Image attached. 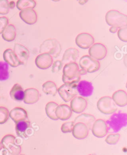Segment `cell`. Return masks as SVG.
I'll use <instances>...</instances> for the list:
<instances>
[{"instance_id":"obj_1","label":"cell","mask_w":127,"mask_h":155,"mask_svg":"<svg viewBox=\"0 0 127 155\" xmlns=\"http://www.w3.org/2000/svg\"><path fill=\"white\" fill-rule=\"evenodd\" d=\"M79 66L75 63L65 64L63 68L62 80L64 83L78 84L81 80Z\"/></svg>"},{"instance_id":"obj_2","label":"cell","mask_w":127,"mask_h":155,"mask_svg":"<svg viewBox=\"0 0 127 155\" xmlns=\"http://www.w3.org/2000/svg\"><path fill=\"white\" fill-rule=\"evenodd\" d=\"M108 130H111L113 133H117L127 125V114L121 111L114 112L106 122Z\"/></svg>"},{"instance_id":"obj_3","label":"cell","mask_w":127,"mask_h":155,"mask_svg":"<svg viewBox=\"0 0 127 155\" xmlns=\"http://www.w3.org/2000/svg\"><path fill=\"white\" fill-rule=\"evenodd\" d=\"M107 24L118 29L127 27V16L117 10H110L106 15Z\"/></svg>"},{"instance_id":"obj_4","label":"cell","mask_w":127,"mask_h":155,"mask_svg":"<svg viewBox=\"0 0 127 155\" xmlns=\"http://www.w3.org/2000/svg\"><path fill=\"white\" fill-rule=\"evenodd\" d=\"M61 51L60 42L55 38H49L43 42L40 47V53H47L52 57H58Z\"/></svg>"},{"instance_id":"obj_5","label":"cell","mask_w":127,"mask_h":155,"mask_svg":"<svg viewBox=\"0 0 127 155\" xmlns=\"http://www.w3.org/2000/svg\"><path fill=\"white\" fill-rule=\"evenodd\" d=\"M99 110L104 114H112L117 110V106L112 98L109 96H104L99 99L97 102Z\"/></svg>"},{"instance_id":"obj_6","label":"cell","mask_w":127,"mask_h":155,"mask_svg":"<svg viewBox=\"0 0 127 155\" xmlns=\"http://www.w3.org/2000/svg\"><path fill=\"white\" fill-rule=\"evenodd\" d=\"M77 84L64 83L58 89L57 92L61 99L66 102L71 101L78 94L76 90Z\"/></svg>"},{"instance_id":"obj_7","label":"cell","mask_w":127,"mask_h":155,"mask_svg":"<svg viewBox=\"0 0 127 155\" xmlns=\"http://www.w3.org/2000/svg\"><path fill=\"white\" fill-rule=\"evenodd\" d=\"M3 148L8 151L10 155H19L21 152V147L16 144V137L12 135H6L2 140Z\"/></svg>"},{"instance_id":"obj_8","label":"cell","mask_w":127,"mask_h":155,"mask_svg":"<svg viewBox=\"0 0 127 155\" xmlns=\"http://www.w3.org/2000/svg\"><path fill=\"white\" fill-rule=\"evenodd\" d=\"M80 66L81 69L87 71V73H94L100 68V63L90 55H84L82 57L79 61Z\"/></svg>"},{"instance_id":"obj_9","label":"cell","mask_w":127,"mask_h":155,"mask_svg":"<svg viewBox=\"0 0 127 155\" xmlns=\"http://www.w3.org/2000/svg\"><path fill=\"white\" fill-rule=\"evenodd\" d=\"M107 50L106 47L100 43L94 44L89 50V54L96 60H103L107 55Z\"/></svg>"},{"instance_id":"obj_10","label":"cell","mask_w":127,"mask_h":155,"mask_svg":"<svg viewBox=\"0 0 127 155\" xmlns=\"http://www.w3.org/2000/svg\"><path fill=\"white\" fill-rule=\"evenodd\" d=\"M91 130L93 134L97 138H103L109 132L106 122L103 119L96 120L91 127Z\"/></svg>"},{"instance_id":"obj_11","label":"cell","mask_w":127,"mask_h":155,"mask_svg":"<svg viewBox=\"0 0 127 155\" xmlns=\"http://www.w3.org/2000/svg\"><path fill=\"white\" fill-rule=\"evenodd\" d=\"M76 44L83 49L90 48L94 43V37L88 33H81L76 37Z\"/></svg>"},{"instance_id":"obj_12","label":"cell","mask_w":127,"mask_h":155,"mask_svg":"<svg viewBox=\"0 0 127 155\" xmlns=\"http://www.w3.org/2000/svg\"><path fill=\"white\" fill-rule=\"evenodd\" d=\"M87 106V101L81 96H75L70 103V108L72 112L81 114L84 112Z\"/></svg>"},{"instance_id":"obj_13","label":"cell","mask_w":127,"mask_h":155,"mask_svg":"<svg viewBox=\"0 0 127 155\" xmlns=\"http://www.w3.org/2000/svg\"><path fill=\"white\" fill-rule=\"evenodd\" d=\"M35 63L39 69L47 70L52 66L53 57L47 53L41 54L36 57Z\"/></svg>"},{"instance_id":"obj_14","label":"cell","mask_w":127,"mask_h":155,"mask_svg":"<svg viewBox=\"0 0 127 155\" xmlns=\"http://www.w3.org/2000/svg\"><path fill=\"white\" fill-rule=\"evenodd\" d=\"M76 90L81 97H90L93 93L94 87L91 82L83 80L77 84Z\"/></svg>"},{"instance_id":"obj_15","label":"cell","mask_w":127,"mask_h":155,"mask_svg":"<svg viewBox=\"0 0 127 155\" xmlns=\"http://www.w3.org/2000/svg\"><path fill=\"white\" fill-rule=\"evenodd\" d=\"M21 19L27 24L33 25L37 22V15L33 8H27L19 12Z\"/></svg>"},{"instance_id":"obj_16","label":"cell","mask_w":127,"mask_h":155,"mask_svg":"<svg viewBox=\"0 0 127 155\" xmlns=\"http://www.w3.org/2000/svg\"><path fill=\"white\" fill-rule=\"evenodd\" d=\"M14 52L16 55L21 64H25L29 58V50L20 44H16L14 47Z\"/></svg>"},{"instance_id":"obj_17","label":"cell","mask_w":127,"mask_h":155,"mask_svg":"<svg viewBox=\"0 0 127 155\" xmlns=\"http://www.w3.org/2000/svg\"><path fill=\"white\" fill-rule=\"evenodd\" d=\"M89 130L90 129L85 124L81 122H78L74 124L71 132L73 137L76 139L83 140L88 136Z\"/></svg>"},{"instance_id":"obj_18","label":"cell","mask_w":127,"mask_h":155,"mask_svg":"<svg viewBox=\"0 0 127 155\" xmlns=\"http://www.w3.org/2000/svg\"><path fill=\"white\" fill-rule=\"evenodd\" d=\"M40 93L35 88H28L24 91V102L26 104H33L36 103L40 98Z\"/></svg>"},{"instance_id":"obj_19","label":"cell","mask_w":127,"mask_h":155,"mask_svg":"<svg viewBox=\"0 0 127 155\" xmlns=\"http://www.w3.org/2000/svg\"><path fill=\"white\" fill-rule=\"evenodd\" d=\"M9 115L16 124L21 121L29 120L26 110L21 107H15L12 109L9 113Z\"/></svg>"},{"instance_id":"obj_20","label":"cell","mask_w":127,"mask_h":155,"mask_svg":"<svg viewBox=\"0 0 127 155\" xmlns=\"http://www.w3.org/2000/svg\"><path fill=\"white\" fill-rule=\"evenodd\" d=\"M80 52L78 49L75 48H70L66 50L62 58V63L63 64L70 63H75L79 57Z\"/></svg>"},{"instance_id":"obj_21","label":"cell","mask_w":127,"mask_h":155,"mask_svg":"<svg viewBox=\"0 0 127 155\" xmlns=\"http://www.w3.org/2000/svg\"><path fill=\"white\" fill-rule=\"evenodd\" d=\"M55 114L58 119L61 120H67L72 115V110L70 106L67 104H61L57 106Z\"/></svg>"},{"instance_id":"obj_22","label":"cell","mask_w":127,"mask_h":155,"mask_svg":"<svg viewBox=\"0 0 127 155\" xmlns=\"http://www.w3.org/2000/svg\"><path fill=\"white\" fill-rule=\"evenodd\" d=\"M3 58L6 63L12 67H18L21 65L20 61H19L16 55L12 49L8 48L3 52Z\"/></svg>"},{"instance_id":"obj_23","label":"cell","mask_w":127,"mask_h":155,"mask_svg":"<svg viewBox=\"0 0 127 155\" xmlns=\"http://www.w3.org/2000/svg\"><path fill=\"white\" fill-rule=\"evenodd\" d=\"M112 99L116 104L119 107L127 105V94L123 90H118L112 95Z\"/></svg>"},{"instance_id":"obj_24","label":"cell","mask_w":127,"mask_h":155,"mask_svg":"<svg viewBox=\"0 0 127 155\" xmlns=\"http://www.w3.org/2000/svg\"><path fill=\"white\" fill-rule=\"evenodd\" d=\"M95 120L96 118L94 115L87 114H82L75 118L74 123L76 124L78 122H81L85 124L89 129H91Z\"/></svg>"},{"instance_id":"obj_25","label":"cell","mask_w":127,"mask_h":155,"mask_svg":"<svg viewBox=\"0 0 127 155\" xmlns=\"http://www.w3.org/2000/svg\"><path fill=\"white\" fill-rule=\"evenodd\" d=\"M11 97L16 101H22L24 97V91L22 86L16 83L15 84L10 91Z\"/></svg>"},{"instance_id":"obj_26","label":"cell","mask_w":127,"mask_h":155,"mask_svg":"<svg viewBox=\"0 0 127 155\" xmlns=\"http://www.w3.org/2000/svg\"><path fill=\"white\" fill-rule=\"evenodd\" d=\"M16 36V29L15 25L8 24L2 33V37L7 42L13 41Z\"/></svg>"},{"instance_id":"obj_27","label":"cell","mask_w":127,"mask_h":155,"mask_svg":"<svg viewBox=\"0 0 127 155\" xmlns=\"http://www.w3.org/2000/svg\"><path fill=\"white\" fill-rule=\"evenodd\" d=\"M16 124V131L18 136L22 138H27V135L25 132L31 126L30 121L29 120H23L19 122Z\"/></svg>"},{"instance_id":"obj_28","label":"cell","mask_w":127,"mask_h":155,"mask_svg":"<svg viewBox=\"0 0 127 155\" xmlns=\"http://www.w3.org/2000/svg\"><path fill=\"white\" fill-rule=\"evenodd\" d=\"M42 91L47 95H52L55 96L58 91V88L55 83L52 81H48L43 84Z\"/></svg>"},{"instance_id":"obj_29","label":"cell","mask_w":127,"mask_h":155,"mask_svg":"<svg viewBox=\"0 0 127 155\" xmlns=\"http://www.w3.org/2000/svg\"><path fill=\"white\" fill-rule=\"evenodd\" d=\"M58 105L56 102H49L46 104L45 112L48 117L53 120H58V118L55 114L56 109Z\"/></svg>"},{"instance_id":"obj_30","label":"cell","mask_w":127,"mask_h":155,"mask_svg":"<svg viewBox=\"0 0 127 155\" xmlns=\"http://www.w3.org/2000/svg\"><path fill=\"white\" fill-rule=\"evenodd\" d=\"M36 2L34 0H18L16 3L17 8L21 11L27 8H34Z\"/></svg>"},{"instance_id":"obj_31","label":"cell","mask_w":127,"mask_h":155,"mask_svg":"<svg viewBox=\"0 0 127 155\" xmlns=\"http://www.w3.org/2000/svg\"><path fill=\"white\" fill-rule=\"evenodd\" d=\"M9 65L5 61H0V81H6L9 78Z\"/></svg>"},{"instance_id":"obj_32","label":"cell","mask_w":127,"mask_h":155,"mask_svg":"<svg viewBox=\"0 0 127 155\" xmlns=\"http://www.w3.org/2000/svg\"><path fill=\"white\" fill-rule=\"evenodd\" d=\"M120 137V135L117 133L110 134L106 137V142L107 144L110 145H116L119 141Z\"/></svg>"},{"instance_id":"obj_33","label":"cell","mask_w":127,"mask_h":155,"mask_svg":"<svg viewBox=\"0 0 127 155\" xmlns=\"http://www.w3.org/2000/svg\"><path fill=\"white\" fill-rule=\"evenodd\" d=\"M9 110L5 107H0V124L6 123L9 117Z\"/></svg>"},{"instance_id":"obj_34","label":"cell","mask_w":127,"mask_h":155,"mask_svg":"<svg viewBox=\"0 0 127 155\" xmlns=\"http://www.w3.org/2000/svg\"><path fill=\"white\" fill-rule=\"evenodd\" d=\"M8 0H0V15H5L9 11Z\"/></svg>"},{"instance_id":"obj_35","label":"cell","mask_w":127,"mask_h":155,"mask_svg":"<svg viewBox=\"0 0 127 155\" xmlns=\"http://www.w3.org/2000/svg\"><path fill=\"white\" fill-rule=\"evenodd\" d=\"M74 125V122H65L61 125V130L63 133H64V134L71 132Z\"/></svg>"},{"instance_id":"obj_36","label":"cell","mask_w":127,"mask_h":155,"mask_svg":"<svg viewBox=\"0 0 127 155\" xmlns=\"http://www.w3.org/2000/svg\"><path fill=\"white\" fill-rule=\"evenodd\" d=\"M118 37L120 41L124 42H127V27L122 28L119 29Z\"/></svg>"},{"instance_id":"obj_37","label":"cell","mask_w":127,"mask_h":155,"mask_svg":"<svg viewBox=\"0 0 127 155\" xmlns=\"http://www.w3.org/2000/svg\"><path fill=\"white\" fill-rule=\"evenodd\" d=\"M52 72L53 73H57L59 72L63 68V64L61 60H57L54 63H52Z\"/></svg>"},{"instance_id":"obj_38","label":"cell","mask_w":127,"mask_h":155,"mask_svg":"<svg viewBox=\"0 0 127 155\" xmlns=\"http://www.w3.org/2000/svg\"><path fill=\"white\" fill-rule=\"evenodd\" d=\"M9 24V20L6 17H0V34H2Z\"/></svg>"},{"instance_id":"obj_39","label":"cell","mask_w":127,"mask_h":155,"mask_svg":"<svg viewBox=\"0 0 127 155\" xmlns=\"http://www.w3.org/2000/svg\"><path fill=\"white\" fill-rule=\"evenodd\" d=\"M118 30H119V29H118L117 28H116V27H111V28H110V29H109L110 32L111 33H113V34H114V33H116Z\"/></svg>"},{"instance_id":"obj_40","label":"cell","mask_w":127,"mask_h":155,"mask_svg":"<svg viewBox=\"0 0 127 155\" xmlns=\"http://www.w3.org/2000/svg\"><path fill=\"white\" fill-rule=\"evenodd\" d=\"M78 2L81 5H85L86 3H87V2L89 0H77Z\"/></svg>"},{"instance_id":"obj_41","label":"cell","mask_w":127,"mask_h":155,"mask_svg":"<svg viewBox=\"0 0 127 155\" xmlns=\"http://www.w3.org/2000/svg\"><path fill=\"white\" fill-rule=\"evenodd\" d=\"M9 9H13L15 7V3L14 2H11L9 3Z\"/></svg>"},{"instance_id":"obj_42","label":"cell","mask_w":127,"mask_h":155,"mask_svg":"<svg viewBox=\"0 0 127 155\" xmlns=\"http://www.w3.org/2000/svg\"><path fill=\"white\" fill-rule=\"evenodd\" d=\"M79 73H80V75L81 76V75H84V74H86L87 73V71H86V70H83V69H81V70H79Z\"/></svg>"},{"instance_id":"obj_43","label":"cell","mask_w":127,"mask_h":155,"mask_svg":"<svg viewBox=\"0 0 127 155\" xmlns=\"http://www.w3.org/2000/svg\"><path fill=\"white\" fill-rule=\"evenodd\" d=\"M3 148V144L1 141H0V150H2V149Z\"/></svg>"},{"instance_id":"obj_44","label":"cell","mask_w":127,"mask_h":155,"mask_svg":"<svg viewBox=\"0 0 127 155\" xmlns=\"http://www.w3.org/2000/svg\"><path fill=\"white\" fill-rule=\"evenodd\" d=\"M53 2H60V0H52Z\"/></svg>"},{"instance_id":"obj_45","label":"cell","mask_w":127,"mask_h":155,"mask_svg":"<svg viewBox=\"0 0 127 155\" xmlns=\"http://www.w3.org/2000/svg\"><path fill=\"white\" fill-rule=\"evenodd\" d=\"M19 155H25V154H19Z\"/></svg>"},{"instance_id":"obj_46","label":"cell","mask_w":127,"mask_h":155,"mask_svg":"<svg viewBox=\"0 0 127 155\" xmlns=\"http://www.w3.org/2000/svg\"><path fill=\"white\" fill-rule=\"evenodd\" d=\"M89 155H96V154H89Z\"/></svg>"}]
</instances>
